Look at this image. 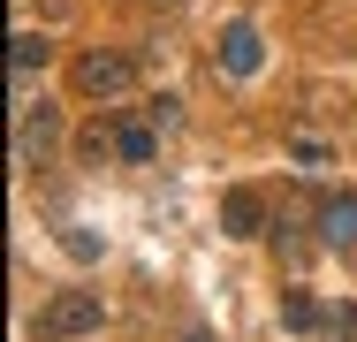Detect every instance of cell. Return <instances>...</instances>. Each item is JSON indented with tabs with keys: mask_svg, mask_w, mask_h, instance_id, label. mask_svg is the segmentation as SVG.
Wrapping results in <instances>:
<instances>
[{
	"mask_svg": "<svg viewBox=\"0 0 357 342\" xmlns=\"http://www.w3.org/2000/svg\"><path fill=\"white\" fill-rule=\"evenodd\" d=\"M69 84H76V99H122V91L137 84V61H130L122 46H91V54L69 68Z\"/></svg>",
	"mask_w": 357,
	"mask_h": 342,
	"instance_id": "6da1fadb",
	"label": "cell"
},
{
	"mask_svg": "<svg viewBox=\"0 0 357 342\" xmlns=\"http://www.w3.org/2000/svg\"><path fill=\"white\" fill-rule=\"evenodd\" d=\"M99 320H107V304H99L91 289H61V297L38 312V342H76V335H99Z\"/></svg>",
	"mask_w": 357,
	"mask_h": 342,
	"instance_id": "7a4b0ae2",
	"label": "cell"
},
{
	"mask_svg": "<svg viewBox=\"0 0 357 342\" xmlns=\"http://www.w3.org/2000/svg\"><path fill=\"white\" fill-rule=\"evenodd\" d=\"M54 152H61V114H54V107H23L15 160H23V168H54Z\"/></svg>",
	"mask_w": 357,
	"mask_h": 342,
	"instance_id": "3957f363",
	"label": "cell"
},
{
	"mask_svg": "<svg viewBox=\"0 0 357 342\" xmlns=\"http://www.w3.org/2000/svg\"><path fill=\"white\" fill-rule=\"evenodd\" d=\"M319 244L327 251H357V191L319 198Z\"/></svg>",
	"mask_w": 357,
	"mask_h": 342,
	"instance_id": "277c9868",
	"label": "cell"
},
{
	"mask_svg": "<svg viewBox=\"0 0 357 342\" xmlns=\"http://www.w3.org/2000/svg\"><path fill=\"white\" fill-rule=\"evenodd\" d=\"M259 61H266L259 31H251V23H228V31H220V68H228V76H259Z\"/></svg>",
	"mask_w": 357,
	"mask_h": 342,
	"instance_id": "5b68a950",
	"label": "cell"
},
{
	"mask_svg": "<svg viewBox=\"0 0 357 342\" xmlns=\"http://www.w3.org/2000/svg\"><path fill=\"white\" fill-rule=\"evenodd\" d=\"M220 228H228V236H259V191L236 183V191L220 198Z\"/></svg>",
	"mask_w": 357,
	"mask_h": 342,
	"instance_id": "8992f818",
	"label": "cell"
},
{
	"mask_svg": "<svg viewBox=\"0 0 357 342\" xmlns=\"http://www.w3.org/2000/svg\"><path fill=\"white\" fill-rule=\"evenodd\" d=\"M8 68H15V91H23L31 68H46V38H38V31H15V38H8Z\"/></svg>",
	"mask_w": 357,
	"mask_h": 342,
	"instance_id": "52a82bcc",
	"label": "cell"
},
{
	"mask_svg": "<svg viewBox=\"0 0 357 342\" xmlns=\"http://www.w3.org/2000/svg\"><path fill=\"white\" fill-rule=\"evenodd\" d=\"M76 160H84V168H107V160H122V130H107V122H91V130L76 137Z\"/></svg>",
	"mask_w": 357,
	"mask_h": 342,
	"instance_id": "ba28073f",
	"label": "cell"
},
{
	"mask_svg": "<svg viewBox=\"0 0 357 342\" xmlns=\"http://www.w3.org/2000/svg\"><path fill=\"white\" fill-rule=\"evenodd\" d=\"M152 152H160V122H152V114H144V122H122V160L144 168Z\"/></svg>",
	"mask_w": 357,
	"mask_h": 342,
	"instance_id": "9c48e42d",
	"label": "cell"
},
{
	"mask_svg": "<svg viewBox=\"0 0 357 342\" xmlns=\"http://www.w3.org/2000/svg\"><path fill=\"white\" fill-rule=\"evenodd\" d=\"M282 320H289V327H296V335H312V327H319L327 312H319V304H312L304 289H289V297H282Z\"/></svg>",
	"mask_w": 357,
	"mask_h": 342,
	"instance_id": "30bf717a",
	"label": "cell"
},
{
	"mask_svg": "<svg viewBox=\"0 0 357 342\" xmlns=\"http://www.w3.org/2000/svg\"><path fill=\"white\" fill-rule=\"evenodd\" d=\"M319 335L327 342H357V304H335V312L319 320Z\"/></svg>",
	"mask_w": 357,
	"mask_h": 342,
	"instance_id": "8fae6325",
	"label": "cell"
}]
</instances>
